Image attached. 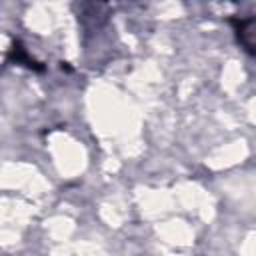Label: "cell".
<instances>
[{"label": "cell", "mask_w": 256, "mask_h": 256, "mask_svg": "<svg viewBox=\"0 0 256 256\" xmlns=\"http://www.w3.org/2000/svg\"><path fill=\"white\" fill-rule=\"evenodd\" d=\"M230 22L236 30L238 42L246 48V52L254 54V18H232Z\"/></svg>", "instance_id": "6da1fadb"}, {"label": "cell", "mask_w": 256, "mask_h": 256, "mask_svg": "<svg viewBox=\"0 0 256 256\" xmlns=\"http://www.w3.org/2000/svg\"><path fill=\"white\" fill-rule=\"evenodd\" d=\"M10 54H12V60L16 62V64H24V66H28V68H34V70H40V66H36V62H34V58L16 42L14 46H12V50H10Z\"/></svg>", "instance_id": "7a4b0ae2"}]
</instances>
